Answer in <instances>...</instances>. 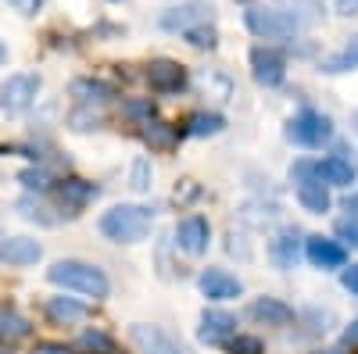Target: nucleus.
Instances as JSON below:
<instances>
[{
	"instance_id": "12",
	"label": "nucleus",
	"mask_w": 358,
	"mask_h": 354,
	"mask_svg": "<svg viewBox=\"0 0 358 354\" xmlns=\"http://www.w3.org/2000/svg\"><path fill=\"white\" fill-rule=\"evenodd\" d=\"M208 22H212V8L208 4H179L162 15V29H169V33H187V29L208 25Z\"/></svg>"
},
{
	"instance_id": "5",
	"label": "nucleus",
	"mask_w": 358,
	"mask_h": 354,
	"mask_svg": "<svg viewBox=\"0 0 358 354\" xmlns=\"http://www.w3.org/2000/svg\"><path fill=\"white\" fill-rule=\"evenodd\" d=\"M248 29L262 40H283V36H294L297 33V22L283 11V8H255L244 15Z\"/></svg>"
},
{
	"instance_id": "2",
	"label": "nucleus",
	"mask_w": 358,
	"mask_h": 354,
	"mask_svg": "<svg viewBox=\"0 0 358 354\" xmlns=\"http://www.w3.org/2000/svg\"><path fill=\"white\" fill-rule=\"evenodd\" d=\"M101 233L115 244H140L151 233V212L140 204H115L111 212L101 215Z\"/></svg>"
},
{
	"instance_id": "19",
	"label": "nucleus",
	"mask_w": 358,
	"mask_h": 354,
	"mask_svg": "<svg viewBox=\"0 0 358 354\" xmlns=\"http://www.w3.org/2000/svg\"><path fill=\"white\" fill-rule=\"evenodd\" d=\"M43 311H47V318L54 322V326H72V322L86 318V304H79L72 297H50Z\"/></svg>"
},
{
	"instance_id": "23",
	"label": "nucleus",
	"mask_w": 358,
	"mask_h": 354,
	"mask_svg": "<svg viewBox=\"0 0 358 354\" xmlns=\"http://www.w3.org/2000/svg\"><path fill=\"white\" fill-rule=\"evenodd\" d=\"M226 129V118L222 115H215V111H201V115H190L187 118V136H197V140H204V136H215V133H222Z\"/></svg>"
},
{
	"instance_id": "14",
	"label": "nucleus",
	"mask_w": 358,
	"mask_h": 354,
	"mask_svg": "<svg viewBox=\"0 0 358 354\" xmlns=\"http://www.w3.org/2000/svg\"><path fill=\"white\" fill-rule=\"evenodd\" d=\"M305 254H308V261L315 265V269H344V265H348L344 244L326 240V236H312L308 247H305Z\"/></svg>"
},
{
	"instance_id": "6",
	"label": "nucleus",
	"mask_w": 358,
	"mask_h": 354,
	"mask_svg": "<svg viewBox=\"0 0 358 354\" xmlns=\"http://www.w3.org/2000/svg\"><path fill=\"white\" fill-rule=\"evenodd\" d=\"M294 175H297V200H301V208L312 212V215L330 212V190H326V183L315 175V165L301 161L294 168Z\"/></svg>"
},
{
	"instance_id": "20",
	"label": "nucleus",
	"mask_w": 358,
	"mask_h": 354,
	"mask_svg": "<svg viewBox=\"0 0 358 354\" xmlns=\"http://www.w3.org/2000/svg\"><path fill=\"white\" fill-rule=\"evenodd\" d=\"M97 193L101 190L94 183H86V179H62V183H57V197H62L69 208H86Z\"/></svg>"
},
{
	"instance_id": "37",
	"label": "nucleus",
	"mask_w": 358,
	"mask_h": 354,
	"mask_svg": "<svg viewBox=\"0 0 358 354\" xmlns=\"http://www.w3.org/2000/svg\"><path fill=\"white\" fill-rule=\"evenodd\" d=\"M341 283H344V290H351V297H358V265H351V269H344Z\"/></svg>"
},
{
	"instance_id": "31",
	"label": "nucleus",
	"mask_w": 358,
	"mask_h": 354,
	"mask_svg": "<svg viewBox=\"0 0 358 354\" xmlns=\"http://www.w3.org/2000/svg\"><path fill=\"white\" fill-rule=\"evenodd\" d=\"M229 354H262V340L258 337H241L236 333L229 340Z\"/></svg>"
},
{
	"instance_id": "39",
	"label": "nucleus",
	"mask_w": 358,
	"mask_h": 354,
	"mask_svg": "<svg viewBox=\"0 0 358 354\" xmlns=\"http://www.w3.org/2000/svg\"><path fill=\"white\" fill-rule=\"evenodd\" d=\"M337 15H358V0H337Z\"/></svg>"
},
{
	"instance_id": "18",
	"label": "nucleus",
	"mask_w": 358,
	"mask_h": 354,
	"mask_svg": "<svg viewBox=\"0 0 358 354\" xmlns=\"http://www.w3.org/2000/svg\"><path fill=\"white\" fill-rule=\"evenodd\" d=\"M301 233L297 229H283L273 244H268V254H273V261L280 265V269H294V261H297V251H301Z\"/></svg>"
},
{
	"instance_id": "32",
	"label": "nucleus",
	"mask_w": 358,
	"mask_h": 354,
	"mask_svg": "<svg viewBox=\"0 0 358 354\" xmlns=\"http://www.w3.org/2000/svg\"><path fill=\"white\" fill-rule=\"evenodd\" d=\"M133 186L136 190H151V165H147V158L133 161Z\"/></svg>"
},
{
	"instance_id": "24",
	"label": "nucleus",
	"mask_w": 358,
	"mask_h": 354,
	"mask_svg": "<svg viewBox=\"0 0 358 354\" xmlns=\"http://www.w3.org/2000/svg\"><path fill=\"white\" fill-rule=\"evenodd\" d=\"M351 68H358V36L355 40H348L337 54H330V57H322V72H351Z\"/></svg>"
},
{
	"instance_id": "26",
	"label": "nucleus",
	"mask_w": 358,
	"mask_h": 354,
	"mask_svg": "<svg viewBox=\"0 0 358 354\" xmlns=\"http://www.w3.org/2000/svg\"><path fill=\"white\" fill-rule=\"evenodd\" d=\"M22 337H29V322L18 315V311H0V340H22Z\"/></svg>"
},
{
	"instance_id": "8",
	"label": "nucleus",
	"mask_w": 358,
	"mask_h": 354,
	"mask_svg": "<svg viewBox=\"0 0 358 354\" xmlns=\"http://www.w3.org/2000/svg\"><path fill=\"white\" fill-rule=\"evenodd\" d=\"M251 75H255V82H262V86H280L283 75H287L283 54L273 50V47H255V50H251Z\"/></svg>"
},
{
	"instance_id": "38",
	"label": "nucleus",
	"mask_w": 358,
	"mask_h": 354,
	"mask_svg": "<svg viewBox=\"0 0 358 354\" xmlns=\"http://www.w3.org/2000/svg\"><path fill=\"white\" fill-rule=\"evenodd\" d=\"M33 354H72L65 344H54V340H43V344H36L33 347Z\"/></svg>"
},
{
	"instance_id": "41",
	"label": "nucleus",
	"mask_w": 358,
	"mask_h": 354,
	"mask_svg": "<svg viewBox=\"0 0 358 354\" xmlns=\"http://www.w3.org/2000/svg\"><path fill=\"white\" fill-rule=\"evenodd\" d=\"M8 61V47H4V40H0V65Z\"/></svg>"
},
{
	"instance_id": "4",
	"label": "nucleus",
	"mask_w": 358,
	"mask_h": 354,
	"mask_svg": "<svg viewBox=\"0 0 358 354\" xmlns=\"http://www.w3.org/2000/svg\"><path fill=\"white\" fill-rule=\"evenodd\" d=\"M287 136H290L294 143H301V147H322L326 140L334 136V122H330V118H326L322 111L305 108L301 115H294V118H290Z\"/></svg>"
},
{
	"instance_id": "40",
	"label": "nucleus",
	"mask_w": 358,
	"mask_h": 354,
	"mask_svg": "<svg viewBox=\"0 0 358 354\" xmlns=\"http://www.w3.org/2000/svg\"><path fill=\"white\" fill-rule=\"evenodd\" d=\"M344 340H348V344H358V318H355V322H351V326H348V333H344Z\"/></svg>"
},
{
	"instance_id": "15",
	"label": "nucleus",
	"mask_w": 358,
	"mask_h": 354,
	"mask_svg": "<svg viewBox=\"0 0 358 354\" xmlns=\"http://www.w3.org/2000/svg\"><path fill=\"white\" fill-rule=\"evenodd\" d=\"M197 337H201L204 344H229V340L236 337V318L226 315V311H204Z\"/></svg>"
},
{
	"instance_id": "29",
	"label": "nucleus",
	"mask_w": 358,
	"mask_h": 354,
	"mask_svg": "<svg viewBox=\"0 0 358 354\" xmlns=\"http://www.w3.org/2000/svg\"><path fill=\"white\" fill-rule=\"evenodd\" d=\"M18 208H22L25 219H33V222H43V226H54V222H57L54 215H47V212H50L47 204H40V200H33V197H22Z\"/></svg>"
},
{
	"instance_id": "30",
	"label": "nucleus",
	"mask_w": 358,
	"mask_h": 354,
	"mask_svg": "<svg viewBox=\"0 0 358 354\" xmlns=\"http://www.w3.org/2000/svg\"><path fill=\"white\" fill-rule=\"evenodd\" d=\"M18 179H22L29 190H36V193H43V190L50 186V175H47L43 168H25V172L18 175Z\"/></svg>"
},
{
	"instance_id": "1",
	"label": "nucleus",
	"mask_w": 358,
	"mask_h": 354,
	"mask_svg": "<svg viewBox=\"0 0 358 354\" xmlns=\"http://www.w3.org/2000/svg\"><path fill=\"white\" fill-rule=\"evenodd\" d=\"M47 279L54 286H65V290L83 293V297H94V301H101V297L111 293L108 276L97 269V265H86V261H57L54 269L47 272Z\"/></svg>"
},
{
	"instance_id": "22",
	"label": "nucleus",
	"mask_w": 358,
	"mask_h": 354,
	"mask_svg": "<svg viewBox=\"0 0 358 354\" xmlns=\"http://www.w3.org/2000/svg\"><path fill=\"white\" fill-rule=\"evenodd\" d=\"M280 8L297 22V29H308L322 18V4L319 0H280Z\"/></svg>"
},
{
	"instance_id": "43",
	"label": "nucleus",
	"mask_w": 358,
	"mask_h": 354,
	"mask_svg": "<svg viewBox=\"0 0 358 354\" xmlns=\"http://www.w3.org/2000/svg\"><path fill=\"white\" fill-rule=\"evenodd\" d=\"M315 354H341V351H334V347H330V351H315Z\"/></svg>"
},
{
	"instance_id": "42",
	"label": "nucleus",
	"mask_w": 358,
	"mask_h": 354,
	"mask_svg": "<svg viewBox=\"0 0 358 354\" xmlns=\"http://www.w3.org/2000/svg\"><path fill=\"white\" fill-rule=\"evenodd\" d=\"M348 212H358V197H355V200L348 197Z\"/></svg>"
},
{
	"instance_id": "13",
	"label": "nucleus",
	"mask_w": 358,
	"mask_h": 354,
	"mask_svg": "<svg viewBox=\"0 0 358 354\" xmlns=\"http://www.w3.org/2000/svg\"><path fill=\"white\" fill-rule=\"evenodd\" d=\"M43 258V247L29 236H8L0 240V261L4 265H15V269H25V265H36Z\"/></svg>"
},
{
	"instance_id": "28",
	"label": "nucleus",
	"mask_w": 358,
	"mask_h": 354,
	"mask_svg": "<svg viewBox=\"0 0 358 354\" xmlns=\"http://www.w3.org/2000/svg\"><path fill=\"white\" fill-rule=\"evenodd\" d=\"M79 347L90 351V354H118V351H115V340L104 337V333H97V330L83 333V337H79Z\"/></svg>"
},
{
	"instance_id": "7",
	"label": "nucleus",
	"mask_w": 358,
	"mask_h": 354,
	"mask_svg": "<svg viewBox=\"0 0 358 354\" xmlns=\"http://www.w3.org/2000/svg\"><path fill=\"white\" fill-rule=\"evenodd\" d=\"M133 344L140 347V354H187L183 344H179L172 333H165L162 326H147V322H136L129 330Z\"/></svg>"
},
{
	"instance_id": "17",
	"label": "nucleus",
	"mask_w": 358,
	"mask_h": 354,
	"mask_svg": "<svg viewBox=\"0 0 358 354\" xmlns=\"http://www.w3.org/2000/svg\"><path fill=\"white\" fill-rule=\"evenodd\" d=\"M315 175L326 186H351L355 183V165L344 161V158H326V161L315 165Z\"/></svg>"
},
{
	"instance_id": "44",
	"label": "nucleus",
	"mask_w": 358,
	"mask_h": 354,
	"mask_svg": "<svg viewBox=\"0 0 358 354\" xmlns=\"http://www.w3.org/2000/svg\"><path fill=\"white\" fill-rule=\"evenodd\" d=\"M241 4H248V0H241Z\"/></svg>"
},
{
	"instance_id": "36",
	"label": "nucleus",
	"mask_w": 358,
	"mask_h": 354,
	"mask_svg": "<svg viewBox=\"0 0 358 354\" xmlns=\"http://www.w3.org/2000/svg\"><path fill=\"white\" fill-rule=\"evenodd\" d=\"M8 4H11V8L18 11V15H36L43 0H8Z\"/></svg>"
},
{
	"instance_id": "25",
	"label": "nucleus",
	"mask_w": 358,
	"mask_h": 354,
	"mask_svg": "<svg viewBox=\"0 0 358 354\" xmlns=\"http://www.w3.org/2000/svg\"><path fill=\"white\" fill-rule=\"evenodd\" d=\"M72 94H76L79 101H86V104H104V101L111 97V86L101 82V79H76V82H72Z\"/></svg>"
},
{
	"instance_id": "10",
	"label": "nucleus",
	"mask_w": 358,
	"mask_h": 354,
	"mask_svg": "<svg viewBox=\"0 0 358 354\" xmlns=\"http://www.w3.org/2000/svg\"><path fill=\"white\" fill-rule=\"evenodd\" d=\"M197 286H201V293L208 301H233V297H241V279L236 276H229L226 269H208V272H201V279H197Z\"/></svg>"
},
{
	"instance_id": "9",
	"label": "nucleus",
	"mask_w": 358,
	"mask_h": 354,
	"mask_svg": "<svg viewBox=\"0 0 358 354\" xmlns=\"http://www.w3.org/2000/svg\"><path fill=\"white\" fill-rule=\"evenodd\" d=\"M147 82L158 94H179L187 86V72L179 61H169V57H158V61L147 65Z\"/></svg>"
},
{
	"instance_id": "21",
	"label": "nucleus",
	"mask_w": 358,
	"mask_h": 354,
	"mask_svg": "<svg viewBox=\"0 0 358 354\" xmlns=\"http://www.w3.org/2000/svg\"><path fill=\"white\" fill-rule=\"evenodd\" d=\"M140 136H143V143L151 147V151H172L176 147V140H179V133H176V126H169V122H158V118H151L143 129H140Z\"/></svg>"
},
{
	"instance_id": "16",
	"label": "nucleus",
	"mask_w": 358,
	"mask_h": 354,
	"mask_svg": "<svg viewBox=\"0 0 358 354\" xmlns=\"http://www.w3.org/2000/svg\"><path fill=\"white\" fill-rule=\"evenodd\" d=\"M248 315L258 322V326H287V322L294 318V308L283 304V301H276V297H258L248 308Z\"/></svg>"
},
{
	"instance_id": "11",
	"label": "nucleus",
	"mask_w": 358,
	"mask_h": 354,
	"mask_svg": "<svg viewBox=\"0 0 358 354\" xmlns=\"http://www.w3.org/2000/svg\"><path fill=\"white\" fill-rule=\"evenodd\" d=\"M208 240H212V226H208V219H201V215H190V219H183L176 226V244L187 254H204Z\"/></svg>"
},
{
	"instance_id": "27",
	"label": "nucleus",
	"mask_w": 358,
	"mask_h": 354,
	"mask_svg": "<svg viewBox=\"0 0 358 354\" xmlns=\"http://www.w3.org/2000/svg\"><path fill=\"white\" fill-rule=\"evenodd\" d=\"M187 43L190 47H197V50H212L215 43H219V33H215V25L208 22V25H194V29H187Z\"/></svg>"
},
{
	"instance_id": "34",
	"label": "nucleus",
	"mask_w": 358,
	"mask_h": 354,
	"mask_svg": "<svg viewBox=\"0 0 358 354\" xmlns=\"http://www.w3.org/2000/svg\"><path fill=\"white\" fill-rule=\"evenodd\" d=\"M126 111H129L133 118H140L143 126L155 118V104H147V101H129V104H126Z\"/></svg>"
},
{
	"instance_id": "35",
	"label": "nucleus",
	"mask_w": 358,
	"mask_h": 354,
	"mask_svg": "<svg viewBox=\"0 0 358 354\" xmlns=\"http://www.w3.org/2000/svg\"><path fill=\"white\" fill-rule=\"evenodd\" d=\"M97 122H101L97 115H83V111H76V115H72V129H79V133H86V129H97Z\"/></svg>"
},
{
	"instance_id": "3",
	"label": "nucleus",
	"mask_w": 358,
	"mask_h": 354,
	"mask_svg": "<svg viewBox=\"0 0 358 354\" xmlns=\"http://www.w3.org/2000/svg\"><path fill=\"white\" fill-rule=\"evenodd\" d=\"M40 94V75L33 72H18V75H8L4 82H0V111H8V115H22L33 108Z\"/></svg>"
},
{
	"instance_id": "33",
	"label": "nucleus",
	"mask_w": 358,
	"mask_h": 354,
	"mask_svg": "<svg viewBox=\"0 0 358 354\" xmlns=\"http://www.w3.org/2000/svg\"><path fill=\"white\" fill-rule=\"evenodd\" d=\"M337 236H341L344 244L358 247V219H341V222H337Z\"/></svg>"
}]
</instances>
